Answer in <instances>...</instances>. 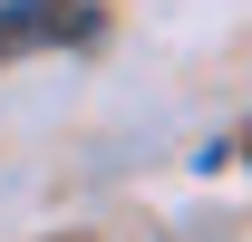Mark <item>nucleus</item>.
<instances>
[{"instance_id": "obj_1", "label": "nucleus", "mask_w": 252, "mask_h": 242, "mask_svg": "<svg viewBox=\"0 0 252 242\" xmlns=\"http://www.w3.org/2000/svg\"><path fill=\"white\" fill-rule=\"evenodd\" d=\"M68 39H97V10H78V0H10L0 10V68L30 49H68Z\"/></svg>"}]
</instances>
